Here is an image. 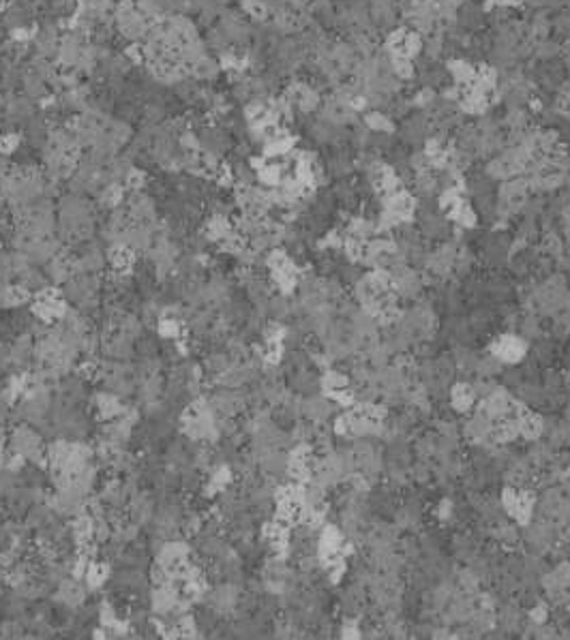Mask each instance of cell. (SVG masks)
<instances>
[{"mask_svg": "<svg viewBox=\"0 0 570 640\" xmlns=\"http://www.w3.org/2000/svg\"><path fill=\"white\" fill-rule=\"evenodd\" d=\"M429 131H431L429 116L426 114L412 116V118L403 120V125H401V139L406 143H420V141H424L426 135H429Z\"/></svg>", "mask_w": 570, "mask_h": 640, "instance_id": "obj_1", "label": "cell"}, {"mask_svg": "<svg viewBox=\"0 0 570 640\" xmlns=\"http://www.w3.org/2000/svg\"><path fill=\"white\" fill-rule=\"evenodd\" d=\"M371 22L380 28H388L396 22V3L394 0H371L369 7Z\"/></svg>", "mask_w": 570, "mask_h": 640, "instance_id": "obj_2", "label": "cell"}, {"mask_svg": "<svg viewBox=\"0 0 570 640\" xmlns=\"http://www.w3.org/2000/svg\"><path fill=\"white\" fill-rule=\"evenodd\" d=\"M459 107H461V111H465V114L480 116V114L487 111V107H489V95L482 93V91H478V88H472V86H470V88L463 91V95H461V99H459Z\"/></svg>", "mask_w": 570, "mask_h": 640, "instance_id": "obj_3", "label": "cell"}, {"mask_svg": "<svg viewBox=\"0 0 570 640\" xmlns=\"http://www.w3.org/2000/svg\"><path fill=\"white\" fill-rule=\"evenodd\" d=\"M448 73L454 79V84L461 86V88H470L476 77V69L468 58H452L448 63Z\"/></svg>", "mask_w": 570, "mask_h": 640, "instance_id": "obj_4", "label": "cell"}, {"mask_svg": "<svg viewBox=\"0 0 570 640\" xmlns=\"http://www.w3.org/2000/svg\"><path fill=\"white\" fill-rule=\"evenodd\" d=\"M482 9L476 7V5H461V13H459V28L465 33L470 31H476V28L482 26Z\"/></svg>", "mask_w": 570, "mask_h": 640, "instance_id": "obj_5", "label": "cell"}, {"mask_svg": "<svg viewBox=\"0 0 570 640\" xmlns=\"http://www.w3.org/2000/svg\"><path fill=\"white\" fill-rule=\"evenodd\" d=\"M242 15L251 17L253 22H266L270 19V7L266 0H242Z\"/></svg>", "mask_w": 570, "mask_h": 640, "instance_id": "obj_6", "label": "cell"}, {"mask_svg": "<svg viewBox=\"0 0 570 640\" xmlns=\"http://www.w3.org/2000/svg\"><path fill=\"white\" fill-rule=\"evenodd\" d=\"M364 127H367L369 131H373V133H392V131H394L392 120L388 118L386 114H382V111H378V109L369 111V114L364 116Z\"/></svg>", "mask_w": 570, "mask_h": 640, "instance_id": "obj_7", "label": "cell"}, {"mask_svg": "<svg viewBox=\"0 0 570 640\" xmlns=\"http://www.w3.org/2000/svg\"><path fill=\"white\" fill-rule=\"evenodd\" d=\"M390 67L396 79H412L416 75V67H414V58H406V56H392L390 58Z\"/></svg>", "mask_w": 570, "mask_h": 640, "instance_id": "obj_8", "label": "cell"}, {"mask_svg": "<svg viewBox=\"0 0 570 640\" xmlns=\"http://www.w3.org/2000/svg\"><path fill=\"white\" fill-rule=\"evenodd\" d=\"M534 54H536L538 61H543V63L545 61H553V58H557V54H560V45L549 41V39L538 41L536 47H534Z\"/></svg>", "mask_w": 570, "mask_h": 640, "instance_id": "obj_9", "label": "cell"}, {"mask_svg": "<svg viewBox=\"0 0 570 640\" xmlns=\"http://www.w3.org/2000/svg\"><path fill=\"white\" fill-rule=\"evenodd\" d=\"M555 28L562 33V35H566V37H570V13H562L557 19H555Z\"/></svg>", "mask_w": 570, "mask_h": 640, "instance_id": "obj_10", "label": "cell"}, {"mask_svg": "<svg viewBox=\"0 0 570 640\" xmlns=\"http://www.w3.org/2000/svg\"><path fill=\"white\" fill-rule=\"evenodd\" d=\"M521 0H502V5H517Z\"/></svg>", "mask_w": 570, "mask_h": 640, "instance_id": "obj_11", "label": "cell"}]
</instances>
